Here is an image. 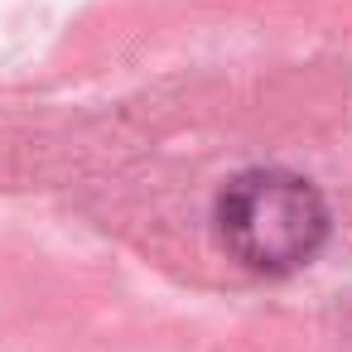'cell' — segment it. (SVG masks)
<instances>
[{"instance_id": "1", "label": "cell", "mask_w": 352, "mask_h": 352, "mask_svg": "<svg viewBox=\"0 0 352 352\" xmlns=\"http://www.w3.org/2000/svg\"><path fill=\"white\" fill-rule=\"evenodd\" d=\"M217 232L246 270L289 275L318 256L328 208L318 188L289 169H246L217 198Z\"/></svg>"}]
</instances>
